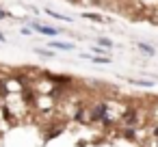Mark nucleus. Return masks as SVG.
I'll use <instances>...</instances> for the list:
<instances>
[{
    "label": "nucleus",
    "instance_id": "1",
    "mask_svg": "<svg viewBox=\"0 0 158 147\" xmlns=\"http://www.w3.org/2000/svg\"><path fill=\"white\" fill-rule=\"evenodd\" d=\"M123 123H126V125H136V123H139V115H136L134 108H130V110L123 112Z\"/></svg>",
    "mask_w": 158,
    "mask_h": 147
},
{
    "label": "nucleus",
    "instance_id": "2",
    "mask_svg": "<svg viewBox=\"0 0 158 147\" xmlns=\"http://www.w3.org/2000/svg\"><path fill=\"white\" fill-rule=\"evenodd\" d=\"M33 28L35 31H39V33H44V35H56V31L54 28H50V26H44V24H37V22H33Z\"/></svg>",
    "mask_w": 158,
    "mask_h": 147
},
{
    "label": "nucleus",
    "instance_id": "3",
    "mask_svg": "<svg viewBox=\"0 0 158 147\" xmlns=\"http://www.w3.org/2000/svg\"><path fill=\"white\" fill-rule=\"evenodd\" d=\"M104 112H106V104H98V106L93 108V115H91V117H93V121H95V119H100V117H104Z\"/></svg>",
    "mask_w": 158,
    "mask_h": 147
},
{
    "label": "nucleus",
    "instance_id": "4",
    "mask_svg": "<svg viewBox=\"0 0 158 147\" xmlns=\"http://www.w3.org/2000/svg\"><path fill=\"white\" fill-rule=\"evenodd\" d=\"M136 48H139V50H143V52H145V54H149V56L156 52L154 48H149V46H145V43H136Z\"/></svg>",
    "mask_w": 158,
    "mask_h": 147
},
{
    "label": "nucleus",
    "instance_id": "5",
    "mask_svg": "<svg viewBox=\"0 0 158 147\" xmlns=\"http://www.w3.org/2000/svg\"><path fill=\"white\" fill-rule=\"evenodd\" d=\"M9 93V89H7V82L5 80H0V97H5Z\"/></svg>",
    "mask_w": 158,
    "mask_h": 147
},
{
    "label": "nucleus",
    "instance_id": "6",
    "mask_svg": "<svg viewBox=\"0 0 158 147\" xmlns=\"http://www.w3.org/2000/svg\"><path fill=\"white\" fill-rule=\"evenodd\" d=\"M85 18H89V20H93V22H106L104 18H100V15H95V13H87Z\"/></svg>",
    "mask_w": 158,
    "mask_h": 147
},
{
    "label": "nucleus",
    "instance_id": "7",
    "mask_svg": "<svg viewBox=\"0 0 158 147\" xmlns=\"http://www.w3.org/2000/svg\"><path fill=\"white\" fill-rule=\"evenodd\" d=\"M52 46H54V48H63V50H72V48H74L72 43H59V41H54Z\"/></svg>",
    "mask_w": 158,
    "mask_h": 147
},
{
    "label": "nucleus",
    "instance_id": "8",
    "mask_svg": "<svg viewBox=\"0 0 158 147\" xmlns=\"http://www.w3.org/2000/svg\"><path fill=\"white\" fill-rule=\"evenodd\" d=\"M48 15L50 18H56V20H69V18H63V15H59L56 11H50V9H48Z\"/></svg>",
    "mask_w": 158,
    "mask_h": 147
},
{
    "label": "nucleus",
    "instance_id": "9",
    "mask_svg": "<svg viewBox=\"0 0 158 147\" xmlns=\"http://www.w3.org/2000/svg\"><path fill=\"white\" fill-rule=\"evenodd\" d=\"M100 46H104V48H110V46H113V43H110V41H108V39H100Z\"/></svg>",
    "mask_w": 158,
    "mask_h": 147
},
{
    "label": "nucleus",
    "instance_id": "10",
    "mask_svg": "<svg viewBox=\"0 0 158 147\" xmlns=\"http://www.w3.org/2000/svg\"><path fill=\"white\" fill-rule=\"evenodd\" d=\"M0 41H5V35H2V33H0Z\"/></svg>",
    "mask_w": 158,
    "mask_h": 147
},
{
    "label": "nucleus",
    "instance_id": "11",
    "mask_svg": "<svg viewBox=\"0 0 158 147\" xmlns=\"http://www.w3.org/2000/svg\"><path fill=\"white\" fill-rule=\"evenodd\" d=\"M69 2H76V0H69Z\"/></svg>",
    "mask_w": 158,
    "mask_h": 147
}]
</instances>
